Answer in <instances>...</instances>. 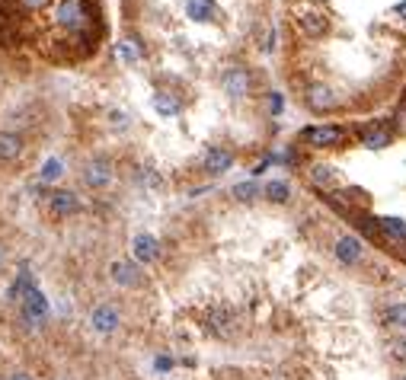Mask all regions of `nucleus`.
<instances>
[{"mask_svg": "<svg viewBox=\"0 0 406 380\" xmlns=\"http://www.w3.org/2000/svg\"><path fill=\"white\" fill-rule=\"evenodd\" d=\"M55 23L61 29H67V32L80 36V32H87V29H90L93 13H90V7H87V0H58Z\"/></svg>", "mask_w": 406, "mask_h": 380, "instance_id": "nucleus-1", "label": "nucleus"}, {"mask_svg": "<svg viewBox=\"0 0 406 380\" xmlns=\"http://www.w3.org/2000/svg\"><path fill=\"white\" fill-rule=\"evenodd\" d=\"M346 138H349V131L339 128V125H307L304 131H301V144L304 147H314V150H336L346 144Z\"/></svg>", "mask_w": 406, "mask_h": 380, "instance_id": "nucleus-2", "label": "nucleus"}, {"mask_svg": "<svg viewBox=\"0 0 406 380\" xmlns=\"http://www.w3.org/2000/svg\"><path fill=\"white\" fill-rule=\"evenodd\" d=\"M83 186L93 189V192H102L106 186H112V179H115V167H112V160L106 157H93L83 163Z\"/></svg>", "mask_w": 406, "mask_h": 380, "instance_id": "nucleus-3", "label": "nucleus"}, {"mask_svg": "<svg viewBox=\"0 0 406 380\" xmlns=\"http://www.w3.org/2000/svg\"><path fill=\"white\" fill-rule=\"evenodd\" d=\"M48 310H52V307H48V297L38 291V285L19 300V313H23V323H26L29 329H38V326L45 323Z\"/></svg>", "mask_w": 406, "mask_h": 380, "instance_id": "nucleus-4", "label": "nucleus"}, {"mask_svg": "<svg viewBox=\"0 0 406 380\" xmlns=\"http://www.w3.org/2000/svg\"><path fill=\"white\" fill-rule=\"evenodd\" d=\"M394 138H397V131H394V125L390 121H365L359 128V141L361 147L368 150H384L394 144Z\"/></svg>", "mask_w": 406, "mask_h": 380, "instance_id": "nucleus-5", "label": "nucleus"}, {"mask_svg": "<svg viewBox=\"0 0 406 380\" xmlns=\"http://www.w3.org/2000/svg\"><path fill=\"white\" fill-rule=\"evenodd\" d=\"M221 86H224V93H227L234 102H237V99H243V96L249 93V86H253V77H249L247 67L234 64V67H227V71H224Z\"/></svg>", "mask_w": 406, "mask_h": 380, "instance_id": "nucleus-6", "label": "nucleus"}, {"mask_svg": "<svg viewBox=\"0 0 406 380\" xmlns=\"http://www.w3.org/2000/svg\"><path fill=\"white\" fill-rule=\"evenodd\" d=\"M234 150L224 147V144H218V147H208L202 157V173L205 176H221V173H227V169L234 167Z\"/></svg>", "mask_w": 406, "mask_h": 380, "instance_id": "nucleus-7", "label": "nucleus"}, {"mask_svg": "<svg viewBox=\"0 0 406 380\" xmlns=\"http://www.w3.org/2000/svg\"><path fill=\"white\" fill-rule=\"evenodd\" d=\"M119 326H122V316H119V310H115L112 304H100V307H93V310H90V329H93V333L112 335Z\"/></svg>", "mask_w": 406, "mask_h": 380, "instance_id": "nucleus-8", "label": "nucleus"}, {"mask_svg": "<svg viewBox=\"0 0 406 380\" xmlns=\"http://www.w3.org/2000/svg\"><path fill=\"white\" fill-rule=\"evenodd\" d=\"M109 278L115 281L119 287H138L141 281H144V275H141V265L131 259H115L109 265Z\"/></svg>", "mask_w": 406, "mask_h": 380, "instance_id": "nucleus-9", "label": "nucleus"}, {"mask_svg": "<svg viewBox=\"0 0 406 380\" xmlns=\"http://www.w3.org/2000/svg\"><path fill=\"white\" fill-rule=\"evenodd\" d=\"M332 252H336V259L342 265H359L361 256H365V243L355 233H342L339 240H336V246H332Z\"/></svg>", "mask_w": 406, "mask_h": 380, "instance_id": "nucleus-10", "label": "nucleus"}, {"mask_svg": "<svg viewBox=\"0 0 406 380\" xmlns=\"http://www.w3.org/2000/svg\"><path fill=\"white\" fill-rule=\"evenodd\" d=\"M131 256L138 265H150V262L160 259V240L154 233H138L135 240H131Z\"/></svg>", "mask_w": 406, "mask_h": 380, "instance_id": "nucleus-11", "label": "nucleus"}, {"mask_svg": "<svg viewBox=\"0 0 406 380\" xmlns=\"http://www.w3.org/2000/svg\"><path fill=\"white\" fill-rule=\"evenodd\" d=\"M48 211L55 214V217H74L77 211H80V198H77L71 189H55L52 192V198H48Z\"/></svg>", "mask_w": 406, "mask_h": 380, "instance_id": "nucleus-12", "label": "nucleus"}, {"mask_svg": "<svg viewBox=\"0 0 406 380\" xmlns=\"http://www.w3.org/2000/svg\"><path fill=\"white\" fill-rule=\"evenodd\" d=\"M307 106L314 112H330L332 106H336V96H332L330 86L314 84V86H307Z\"/></svg>", "mask_w": 406, "mask_h": 380, "instance_id": "nucleus-13", "label": "nucleus"}, {"mask_svg": "<svg viewBox=\"0 0 406 380\" xmlns=\"http://www.w3.org/2000/svg\"><path fill=\"white\" fill-rule=\"evenodd\" d=\"M185 13H189V19H195V23H214V19H218V3H214V0H189V3H185Z\"/></svg>", "mask_w": 406, "mask_h": 380, "instance_id": "nucleus-14", "label": "nucleus"}, {"mask_svg": "<svg viewBox=\"0 0 406 380\" xmlns=\"http://www.w3.org/2000/svg\"><path fill=\"white\" fill-rule=\"evenodd\" d=\"M23 154V138L13 131H0V163H13Z\"/></svg>", "mask_w": 406, "mask_h": 380, "instance_id": "nucleus-15", "label": "nucleus"}, {"mask_svg": "<svg viewBox=\"0 0 406 380\" xmlns=\"http://www.w3.org/2000/svg\"><path fill=\"white\" fill-rule=\"evenodd\" d=\"M381 320H384V326H387V329H397V333H406V304L400 300V304L384 307V313H381Z\"/></svg>", "mask_w": 406, "mask_h": 380, "instance_id": "nucleus-16", "label": "nucleus"}, {"mask_svg": "<svg viewBox=\"0 0 406 380\" xmlns=\"http://www.w3.org/2000/svg\"><path fill=\"white\" fill-rule=\"evenodd\" d=\"M154 109H157L163 119H173V115H179L183 102L176 99L173 93H166V90H157V93H154Z\"/></svg>", "mask_w": 406, "mask_h": 380, "instance_id": "nucleus-17", "label": "nucleus"}, {"mask_svg": "<svg viewBox=\"0 0 406 380\" xmlns=\"http://www.w3.org/2000/svg\"><path fill=\"white\" fill-rule=\"evenodd\" d=\"M262 195H266L269 202H275V204H288V198H291V186H288L285 179H269L266 186H262Z\"/></svg>", "mask_w": 406, "mask_h": 380, "instance_id": "nucleus-18", "label": "nucleus"}, {"mask_svg": "<svg viewBox=\"0 0 406 380\" xmlns=\"http://www.w3.org/2000/svg\"><path fill=\"white\" fill-rule=\"evenodd\" d=\"M378 224V230L387 237L390 243H397V240H406V221H400V217H381Z\"/></svg>", "mask_w": 406, "mask_h": 380, "instance_id": "nucleus-19", "label": "nucleus"}, {"mask_svg": "<svg viewBox=\"0 0 406 380\" xmlns=\"http://www.w3.org/2000/svg\"><path fill=\"white\" fill-rule=\"evenodd\" d=\"M208 326H212V333H231L234 313L227 307H214L212 313H208Z\"/></svg>", "mask_w": 406, "mask_h": 380, "instance_id": "nucleus-20", "label": "nucleus"}, {"mask_svg": "<svg viewBox=\"0 0 406 380\" xmlns=\"http://www.w3.org/2000/svg\"><path fill=\"white\" fill-rule=\"evenodd\" d=\"M32 287H36V278H32V272L23 269V272H19V278L13 281V287H10V297H13V300H23V297H26Z\"/></svg>", "mask_w": 406, "mask_h": 380, "instance_id": "nucleus-21", "label": "nucleus"}, {"mask_svg": "<svg viewBox=\"0 0 406 380\" xmlns=\"http://www.w3.org/2000/svg\"><path fill=\"white\" fill-rule=\"evenodd\" d=\"M297 26L304 29L307 36H324V32H326V19L317 16V13H307V16L297 19Z\"/></svg>", "mask_w": 406, "mask_h": 380, "instance_id": "nucleus-22", "label": "nucleus"}, {"mask_svg": "<svg viewBox=\"0 0 406 380\" xmlns=\"http://www.w3.org/2000/svg\"><path fill=\"white\" fill-rule=\"evenodd\" d=\"M65 176V163L58 157L45 160V167H42V182H58V179Z\"/></svg>", "mask_w": 406, "mask_h": 380, "instance_id": "nucleus-23", "label": "nucleus"}, {"mask_svg": "<svg viewBox=\"0 0 406 380\" xmlns=\"http://www.w3.org/2000/svg\"><path fill=\"white\" fill-rule=\"evenodd\" d=\"M256 195H262V189L256 182H240V186H234V198L237 202H253Z\"/></svg>", "mask_w": 406, "mask_h": 380, "instance_id": "nucleus-24", "label": "nucleus"}, {"mask_svg": "<svg viewBox=\"0 0 406 380\" xmlns=\"http://www.w3.org/2000/svg\"><path fill=\"white\" fill-rule=\"evenodd\" d=\"M119 58L125 61V64H138V58H141V51H138V45L135 42H119Z\"/></svg>", "mask_w": 406, "mask_h": 380, "instance_id": "nucleus-25", "label": "nucleus"}, {"mask_svg": "<svg viewBox=\"0 0 406 380\" xmlns=\"http://www.w3.org/2000/svg\"><path fill=\"white\" fill-rule=\"evenodd\" d=\"M394 131L406 134V90H403V96H400V102H397V112H394Z\"/></svg>", "mask_w": 406, "mask_h": 380, "instance_id": "nucleus-26", "label": "nucleus"}, {"mask_svg": "<svg viewBox=\"0 0 406 380\" xmlns=\"http://www.w3.org/2000/svg\"><path fill=\"white\" fill-rule=\"evenodd\" d=\"M390 355H394L397 361H406V333L400 335V339H394V342H390Z\"/></svg>", "mask_w": 406, "mask_h": 380, "instance_id": "nucleus-27", "label": "nucleus"}, {"mask_svg": "<svg viewBox=\"0 0 406 380\" xmlns=\"http://www.w3.org/2000/svg\"><path fill=\"white\" fill-rule=\"evenodd\" d=\"M48 0H16V7L19 10H26V13H36V10H42Z\"/></svg>", "mask_w": 406, "mask_h": 380, "instance_id": "nucleus-28", "label": "nucleus"}, {"mask_svg": "<svg viewBox=\"0 0 406 380\" xmlns=\"http://www.w3.org/2000/svg\"><path fill=\"white\" fill-rule=\"evenodd\" d=\"M314 182H332V167H314Z\"/></svg>", "mask_w": 406, "mask_h": 380, "instance_id": "nucleus-29", "label": "nucleus"}, {"mask_svg": "<svg viewBox=\"0 0 406 380\" xmlns=\"http://www.w3.org/2000/svg\"><path fill=\"white\" fill-rule=\"evenodd\" d=\"M141 182H144V186H150V189H157L160 186V176H154V169H141Z\"/></svg>", "mask_w": 406, "mask_h": 380, "instance_id": "nucleus-30", "label": "nucleus"}, {"mask_svg": "<svg viewBox=\"0 0 406 380\" xmlns=\"http://www.w3.org/2000/svg\"><path fill=\"white\" fill-rule=\"evenodd\" d=\"M269 109L282 112V93H269Z\"/></svg>", "mask_w": 406, "mask_h": 380, "instance_id": "nucleus-31", "label": "nucleus"}, {"mask_svg": "<svg viewBox=\"0 0 406 380\" xmlns=\"http://www.w3.org/2000/svg\"><path fill=\"white\" fill-rule=\"evenodd\" d=\"M266 51H272V48H275V29H269V36H266Z\"/></svg>", "mask_w": 406, "mask_h": 380, "instance_id": "nucleus-32", "label": "nucleus"}, {"mask_svg": "<svg viewBox=\"0 0 406 380\" xmlns=\"http://www.w3.org/2000/svg\"><path fill=\"white\" fill-rule=\"evenodd\" d=\"M112 121H115V125H119V128H125V125H128V119H125V115H122V112H112Z\"/></svg>", "mask_w": 406, "mask_h": 380, "instance_id": "nucleus-33", "label": "nucleus"}, {"mask_svg": "<svg viewBox=\"0 0 406 380\" xmlns=\"http://www.w3.org/2000/svg\"><path fill=\"white\" fill-rule=\"evenodd\" d=\"M7 380H36L32 374H26V371H16V374H10Z\"/></svg>", "mask_w": 406, "mask_h": 380, "instance_id": "nucleus-34", "label": "nucleus"}, {"mask_svg": "<svg viewBox=\"0 0 406 380\" xmlns=\"http://www.w3.org/2000/svg\"><path fill=\"white\" fill-rule=\"evenodd\" d=\"M166 368H173V361L170 358H157V371H166Z\"/></svg>", "mask_w": 406, "mask_h": 380, "instance_id": "nucleus-35", "label": "nucleus"}, {"mask_svg": "<svg viewBox=\"0 0 406 380\" xmlns=\"http://www.w3.org/2000/svg\"><path fill=\"white\" fill-rule=\"evenodd\" d=\"M397 16L406 23V0H403V3H400V7H397Z\"/></svg>", "mask_w": 406, "mask_h": 380, "instance_id": "nucleus-36", "label": "nucleus"}, {"mask_svg": "<svg viewBox=\"0 0 406 380\" xmlns=\"http://www.w3.org/2000/svg\"><path fill=\"white\" fill-rule=\"evenodd\" d=\"M3 262H7V252H3V246H0V269H3Z\"/></svg>", "mask_w": 406, "mask_h": 380, "instance_id": "nucleus-37", "label": "nucleus"}, {"mask_svg": "<svg viewBox=\"0 0 406 380\" xmlns=\"http://www.w3.org/2000/svg\"><path fill=\"white\" fill-rule=\"evenodd\" d=\"M403 380H406V374H403Z\"/></svg>", "mask_w": 406, "mask_h": 380, "instance_id": "nucleus-38", "label": "nucleus"}, {"mask_svg": "<svg viewBox=\"0 0 406 380\" xmlns=\"http://www.w3.org/2000/svg\"><path fill=\"white\" fill-rule=\"evenodd\" d=\"M0 380H3V377H0Z\"/></svg>", "mask_w": 406, "mask_h": 380, "instance_id": "nucleus-39", "label": "nucleus"}]
</instances>
